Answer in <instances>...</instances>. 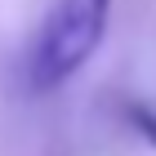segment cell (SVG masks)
I'll return each instance as SVG.
<instances>
[{"label": "cell", "mask_w": 156, "mask_h": 156, "mask_svg": "<svg viewBox=\"0 0 156 156\" xmlns=\"http://www.w3.org/2000/svg\"><path fill=\"white\" fill-rule=\"evenodd\" d=\"M107 18H112V0H54L40 23L36 49H31V89L45 94L72 80L103 45Z\"/></svg>", "instance_id": "cell-1"}, {"label": "cell", "mask_w": 156, "mask_h": 156, "mask_svg": "<svg viewBox=\"0 0 156 156\" xmlns=\"http://www.w3.org/2000/svg\"><path fill=\"white\" fill-rule=\"evenodd\" d=\"M120 120L156 152V107L147 103V98H125V103H120Z\"/></svg>", "instance_id": "cell-2"}]
</instances>
